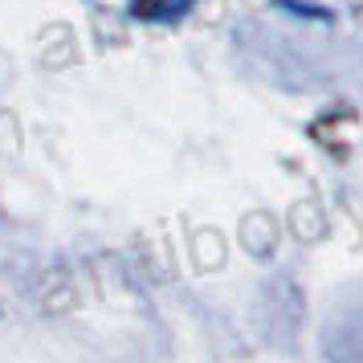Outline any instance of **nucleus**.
<instances>
[{
	"mask_svg": "<svg viewBox=\"0 0 363 363\" xmlns=\"http://www.w3.org/2000/svg\"><path fill=\"white\" fill-rule=\"evenodd\" d=\"M160 9H164V0H135L131 4L135 17H160Z\"/></svg>",
	"mask_w": 363,
	"mask_h": 363,
	"instance_id": "f257e3e1",
	"label": "nucleus"
}]
</instances>
